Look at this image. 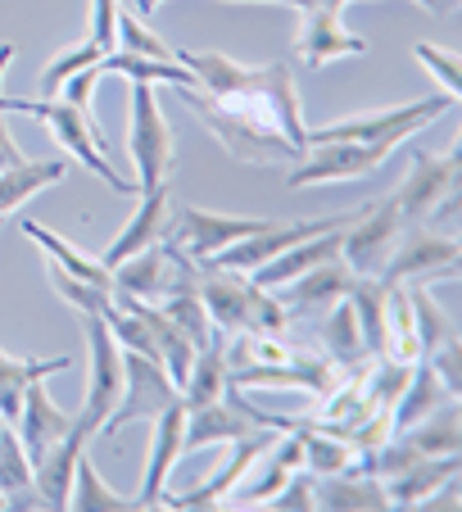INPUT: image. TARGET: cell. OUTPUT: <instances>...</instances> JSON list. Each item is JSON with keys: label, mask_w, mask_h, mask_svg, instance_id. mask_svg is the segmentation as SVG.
Returning a JSON list of instances; mask_svg holds the SVG:
<instances>
[{"label": "cell", "mask_w": 462, "mask_h": 512, "mask_svg": "<svg viewBox=\"0 0 462 512\" xmlns=\"http://www.w3.org/2000/svg\"><path fill=\"white\" fill-rule=\"evenodd\" d=\"M173 59L195 73V87H177L182 100L236 164L286 168L308 155L295 68L286 59L259 68L236 64L213 50H177Z\"/></svg>", "instance_id": "obj_1"}, {"label": "cell", "mask_w": 462, "mask_h": 512, "mask_svg": "<svg viewBox=\"0 0 462 512\" xmlns=\"http://www.w3.org/2000/svg\"><path fill=\"white\" fill-rule=\"evenodd\" d=\"M458 105L453 96H426L413 100V105H395L381 109V114H363V118H340V123L313 127L308 132V145H327V141H358V145H381L395 155L404 141H413L417 132H426L431 123H440L449 109Z\"/></svg>", "instance_id": "obj_2"}, {"label": "cell", "mask_w": 462, "mask_h": 512, "mask_svg": "<svg viewBox=\"0 0 462 512\" xmlns=\"http://www.w3.org/2000/svg\"><path fill=\"white\" fill-rule=\"evenodd\" d=\"M0 109H5V114H32V118H41V123L50 127V136H55V141L68 150V159H77V164L87 168L91 177H100L109 191L136 195V182H127V177L114 173V164H109L100 136L91 132V123L77 114L68 100H59V96H41V100H10V96H0Z\"/></svg>", "instance_id": "obj_3"}, {"label": "cell", "mask_w": 462, "mask_h": 512, "mask_svg": "<svg viewBox=\"0 0 462 512\" xmlns=\"http://www.w3.org/2000/svg\"><path fill=\"white\" fill-rule=\"evenodd\" d=\"M82 327H87V399L73 413V426L96 440L105 417L118 408V395H123V349L100 313H82Z\"/></svg>", "instance_id": "obj_4"}, {"label": "cell", "mask_w": 462, "mask_h": 512, "mask_svg": "<svg viewBox=\"0 0 462 512\" xmlns=\"http://www.w3.org/2000/svg\"><path fill=\"white\" fill-rule=\"evenodd\" d=\"M127 150L136 164V195L168 186L173 173V127L159 114L150 82H132V127H127Z\"/></svg>", "instance_id": "obj_5"}, {"label": "cell", "mask_w": 462, "mask_h": 512, "mask_svg": "<svg viewBox=\"0 0 462 512\" xmlns=\"http://www.w3.org/2000/svg\"><path fill=\"white\" fill-rule=\"evenodd\" d=\"M182 390L173 386V377L164 372L159 358H145L123 349V395H118V408L105 417L100 435H118L127 422H154L168 404H177Z\"/></svg>", "instance_id": "obj_6"}, {"label": "cell", "mask_w": 462, "mask_h": 512, "mask_svg": "<svg viewBox=\"0 0 462 512\" xmlns=\"http://www.w3.org/2000/svg\"><path fill=\"white\" fill-rule=\"evenodd\" d=\"M399 232H404V213H399L395 195L372 200L363 213H354L349 227L340 232V259H345V268L354 272V277H381Z\"/></svg>", "instance_id": "obj_7"}, {"label": "cell", "mask_w": 462, "mask_h": 512, "mask_svg": "<svg viewBox=\"0 0 462 512\" xmlns=\"http://www.w3.org/2000/svg\"><path fill=\"white\" fill-rule=\"evenodd\" d=\"M263 227H272V218H231V213H209V209L186 204V209H177V218L168 213L164 241L177 245L186 259L204 263V259H213L218 250H227V245L263 232Z\"/></svg>", "instance_id": "obj_8"}, {"label": "cell", "mask_w": 462, "mask_h": 512, "mask_svg": "<svg viewBox=\"0 0 462 512\" xmlns=\"http://www.w3.org/2000/svg\"><path fill=\"white\" fill-rule=\"evenodd\" d=\"M349 372L331 358L318 354H290L286 363H250V368H231V390H304L313 399H327Z\"/></svg>", "instance_id": "obj_9"}, {"label": "cell", "mask_w": 462, "mask_h": 512, "mask_svg": "<svg viewBox=\"0 0 462 512\" xmlns=\"http://www.w3.org/2000/svg\"><path fill=\"white\" fill-rule=\"evenodd\" d=\"M435 277H458V241L453 236H435V227L404 223L395 250L385 259L381 281L385 286H404V281H435Z\"/></svg>", "instance_id": "obj_10"}, {"label": "cell", "mask_w": 462, "mask_h": 512, "mask_svg": "<svg viewBox=\"0 0 462 512\" xmlns=\"http://www.w3.org/2000/svg\"><path fill=\"white\" fill-rule=\"evenodd\" d=\"M385 159H390V150H381V145H358V141L308 145V155L299 164H290L286 186L304 191V186H322V182H354V177H372Z\"/></svg>", "instance_id": "obj_11"}, {"label": "cell", "mask_w": 462, "mask_h": 512, "mask_svg": "<svg viewBox=\"0 0 462 512\" xmlns=\"http://www.w3.org/2000/svg\"><path fill=\"white\" fill-rule=\"evenodd\" d=\"M458 159H462L458 145H449L444 155L413 150V168H408L404 186L395 191V204H399V213H404V223H426L435 213V204L449 191H458Z\"/></svg>", "instance_id": "obj_12"}, {"label": "cell", "mask_w": 462, "mask_h": 512, "mask_svg": "<svg viewBox=\"0 0 462 512\" xmlns=\"http://www.w3.org/2000/svg\"><path fill=\"white\" fill-rule=\"evenodd\" d=\"M195 290L204 300L213 331L218 336H236L250 331V300H254V281L245 272L231 268H213V263H195Z\"/></svg>", "instance_id": "obj_13"}, {"label": "cell", "mask_w": 462, "mask_h": 512, "mask_svg": "<svg viewBox=\"0 0 462 512\" xmlns=\"http://www.w3.org/2000/svg\"><path fill=\"white\" fill-rule=\"evenodd\" d=\"M277 440V431H254V435H241V440H231V458L222 463V472L218 476H209V481H200L195 490H186V494H168L164 490V499L159 503H168V508H177V512H191V508H213V503H227V494L236 490V485L250 476V467H254V458L263 454V449Z\"/></svg>", "instance_id": "obj_14"}, {"label": "cell", "mask_w": 462, "mask_h": 512, "mask_svg": "<svg viewBox=\"0 0 462 512\" xmlns=\"http://www.w3.org/2000/svg\"><path fill=\"white\" fill-rule=\"evenodd\" d=\"M304 23H299V59L313 68L331 64V59L345 55H363L367 41L358 32L345 28V10H331V5H313V10H299Z\"/></svg>", "instance_id": "obj_15"}, {"label": "cell", "mask_w": 462, "mask_h": 512, "mask_svg": "<svg viewBox=\"0 0 462 512\" xmlns=\"http://www.w3.org/2000/svg\"><path fill=\"white\" fill-rule=\"evenodd\" d=\"M182 431H186V404H168L164 413L154 417V440H150V463H145V481L136 494V508H159L168 490V476H173L177 458H182Z\"/></svg>", "instance_id": "obj_16"}, {"label": "cell", "mask_w": 462, "mask_h": 512, "mask_svg": "<svg viewBox=\"0 0 462 512\" xmlns=\"http://www.w3.org/2000/svg\"><path fill=\"white\" fill-rule=\"evenodd\" d=\"M14 431H19V440H23V449H28L32 463H41V458H46L68 431H73V417H68L64 408L50 404L46 381H32V386L23 390V404H19V417H14Z\"/></svg>", "instance_id": "obj_17"}, {"label": "cell", "mask_w": 462, "mask_h": 512, "mask_svg": "<svg viewBox=\"0 0 462 512\" xmlns=\"http://www.w3.org/2000/svg\"><path fill=\"white\" fill-rule=\"evenodd\" d=\"M263 426H254L250 417L241 413L236 395H222L218 404H204V408H186V431H182V454H195V449H209V445H231L241 435H254Z\"/></svg>", "instance_id": "obj_18"}, {"label": "cell", "mask_w": 462, "mask_h": 512, "mask_svg": "<svg viewBox=\"0 0 462 512\" xmlns=\"http://www.w3.org/2000/svg\"><path fill=\"white\" fill-rule=\"evenodd\" d=\"M254 467H259V481H241L227 494L236 508H263V503L304 467V440H299V431L290 435V440H272V445L254 458Z\"/></svg>", "instance_id": "obj_19"}, {"label": "cell", "mask_w": 462, "mask_h": 512, "mask_svg": "<svg viewBox=\"0 0 462 512\" xmlns=\"http://www.w3.org/2000/svg\"><path fill=\"white\" fill-rule=\"evenodd\" d=\"M136 213L127 218V227L114 236V245L105 250V268H114V263H123V259H132L136 250H145V245H154V241H164V227H168V213H173V204H168V186H154V191H145V195H136Z\"/></svg>", "instance_id": "obj_20"}, {"label": "cell", "mask_w": 462, "mask_h": 512, "mask_svg": "<svg viewBox=\"0 0 462 512\" xmlns=\"http://www.w3.org/2000/svg\"><path fill=\"white\" fill-rule=\"evenodd\" d=\"M458 467H462L458 454H444V458H422V463H413L399 476H385L381 481L385 503H390V508H422V503H431L449 481H458Z\"/></svg>", "instance_id": "obj_21"}, {"label": "cell", "mask_w": 462, "mask_h": 512, "mask_svg": "<svg viewBox=\"0 0 462 512\" xmlns=\"http://www.w3.org/2000/svg\"><path fill=\"white\" fill-rule=\"evenodd\" d=\"M91 435L87 431H68L41 463H32V490H37L41 508H68V485H73V467L77 458L87 454Z\"/></svg>", "instance_id": "obj_22"}, {"label": "cell", "mask_w": 462, "mask_h": 512, "mask_svg": "<svg viewBox=\"0 0 462 512\" xmlns=\"http://www.w3.org/2000/svg\"><path fill=\"white\" fill-rule=\"evenodd\" d=\"M109 277H114L118 295H132V300H150L154 304L168 290V281H173V259H168L164 241H154V245H145V250H136L132 259L114 263Z\"/></svg>", "instance_id": "obj_23"}, {"label": "cell", "mask_w": 462, "mask_h": 512, "mask_svg": "<svg viewBox=\"0 0 462 512\" xmlns=\"http://www.w3.org/2000/svg\"><path fill=\"white\" fill-rule=\"evenodd\" d=\"M354 286V272L345 268V259H327L318 263V268H308L304 277L286 281V290H281L277 300L286 304V309H331L336 300H345V290Z\"/></svg>", "instance_id": "obj_24"}, {"label": "cell", "mask_w": 462, "mask_h": 512, "mask_svg": "<svg viewBox=\"0 0 462 512\" xmlns=\"http://www.w3.org/2000/svg\"><path fill=\"white\" fill-rule=\"evenodd\" d=\"M23 236H28L32 245H41V254H46V263H55L59 272H68V277L87 281V286L96 290H109L114 295V277H109V268L100 259H91V254H82L73 241H64V236H55L50 227L32 223V218H23Z\"/></svg>", "instance_id": "obj_25"}, {"label": "cell", "mask_w": 462, "mask_h": 512, "mask_svg": "<svg viewBox=\"0 0 462 512\" xmlns=\"http://www.w3.org/2000/svg\"><path fill=\"white\" fill-rule=\"evenodd\" d=\"M313 499L318 508L331 512H376L390 508L385 503V485L367 472H336V476H313Z\"/></svg>", "instance_id": "obj_26"}, {"label": "cell", "mask_w": 462, "mask_h": 512, "mask_svg": "<svg viewBox=\"0 0 462 512\" xmlns=\"http://www.w3.org/2000/svg\"><path fill=\"white\" fill-rule=\"evenodd\" d=\"M345 300L354 304L358 336H363L367 358L390 354V322H385V281L381 277H354V286L345 290Z\"/></svg>", "instance_id": "obj_27"}, {"label": "cell", "mask_w": 462, "mask_h": 512, "mask_svg": "<svg viewBox=\"0 0 462 512\" xmlns=\"http://www.w3.org/2000/svg\"><path fill=\"white\" fill-rule=\"evenodd\" d=\"M449 399H458V395H449V390H444V381L426 368V358H422V363H413V372H408V381H404V390H399L395 408H390V426H395V435L408 431V426H417L422 417H431L435 408H444Z\"/></svg>", "instance_id": "obj_28"}, {"label": "cell", "mask_w": 462, "mask_h": 512, "mask_svg": "<svg viewBox=\"0 0 462 512\" xmlns=\"http://www.w3.org/2000/svg\"><path fill=\"white\" fill-rule=\"evenodd\" d=\"M68 368H73V358H14L0 349V417L14 422L19 404H23V390H28L32 381H50Z\"/></svg>", "instance_id": "obj_29"}, {"label": "cell", "mask_w": 462, "mask_h": 512, "mask_svg": "<svg viewBox=\"0 0 462 512\" xmlns=\"http://www.w3.org/2000/svg\"><path fill=\"white\" fill-rule=\"evenodd\" d=\"M64 177H68L64 159H37V164H28V159H23L19 168H5V173H0V218H5V213H14L19 204H28L32 195L59 186Z\"/></svg>", "instance_id": "obj_30"}, {"label": "cell", "mask_w": 462, "mask_h": 512, "mask_svg": "<svg viewBox=\"0 0 462 512\" xmlns=\"http://www.w3.org/2000/svg\"><path fill=\"white\" fill-rule=\"evenodd\" d=\"M322 349H327V358L340 363L345 372H358L372 363L363 349V336H358V318H354V304L349 300H336L327 309V318H322Z\"/></svg>", "instance_id": "obj_31"}, {"label": "cell", "mask_w": 462, "mask_h": 512, "mask_svg": "<svg viewBox=\"0 0 462 512\" xmlns=\"http://www.w3.org/2000/svg\"><path fill=\"white\" fill-rule=\"evenodd\" d=\"M100 73H114V78H127V82H150V87H195V73L177 59H141V55H123V50H109L100 55Z\"/></svg>", "instance_id": "obj_32"}, {"label": "cell", "mask_w": 462, "mask_h": 512, "mask_svg": "<svg viewBox=\"0 0 462 512\" xmlns=\"http://www.w3.org/2000/svg\"><path fill=\"white\" fill-rule=\"evenodd\" d=\"M222 395H227V354H222V336L213 331L209 345L195 349L191 377H186V386H182V404L204 408V404H218Z\"/></svg>", "instance_id": "obj_33"}, {"label": "cell", "mask_w": 462, "mask_h": 512, "mask_svg": "<svg viewBox=\"0 0 462 512\" xmlns=\"http://www.w3.org/2000/svg\"><path fill=\"white\" fill-rule=\"evenodd\" d=\"M68 508L73 512H132L136 499H123L118 490H109L100 481V472L91 467V458L82 454L73 467V485H68Z\"/></svg>", "instance_id": "obj_34"}, {"label": "cell", "mask_w": 462, "mask_h": 512, "mask_svg": "<svg viewBox=\"0 0 462 512\" xmlns=\"http://www.w3.org/2000/svg\"><path fill=\"white\" fill-rule=\"evenodd\" d=\"M408 435L417 449H422L426 458H444V454H458L462 449V435H458V399H449L444 408H435L431 417H422L417 426H408Z\"/></svg>", "instance_id": "obj_35"}, {"label": "cell", "mask_w": 462, "mask_h": 512, "mask_svg": "<svg viewBox=\"0 0 462 512\" xmlns=\"http://www.w3.org/2000/svg\"><path fill=\"white\" fill-rule=\"evenodd\" d=\"M299 440H304V472L336 476V472H354L358 467V454L340 435H327V431H318V426H299Z\"/></svg>", "instance_id": "obj_36"}, {"label": "cell", "mask_w": 462, "mask_h": 512, "mask_svg": "<svg viewBox=\"0 0 462 512\" xmlns=\"http://www.w3.org/2000/svg\"><path fill=\"white\" fill-rule=\"evenodd\" d=\"M408 309H413V331H417V345H422V358L431 354V349H440L444 340L458 336V331H453V322L444 318V309L431 300L426 281H422V286L408 290Z\"/></svg>", "instance_id": "obj_37"}, {"label": "cell", "mask_w": 462, "mask_h": 512, "mask_svg": "<svg viewBox=\"0 0 462 512\" xmlns=\"http://www.w3.org/2000/svg\"><path fill=\"white\" fill-rule=\"evenodd\" d=\"M28 490H32V458L23 449L14 422H5V431H0V494H5V508H10L14 494Z\"/></svg>", "instance_id": "obj_38"}, {"label": "cell", "mask_w": 462, "mask_h": 512, "mask_svg": "<svg viewBox=\"0 0 462 512\" xmlns=\"http://www.w3.org/2000/svg\"><path fill=\"white\" fill-rule=\"evenodd\" d=\"M100 55H105V50H100L96 41H82V46H73V50H59V55L46 64V73H41V91H46V96H59V87H64L73 73L100 64Z\"/></svg>", "instance_id": "obj_39"}, {"label": "cell", "mask_w": 462, "mask_h": 512, "mask_svg": "<svg viewBox=\"0 0 462 512\" xmlns=\"http://www.w3.org/2000/svg\"><path fill=\"white\" fill-rule=\"evenodd\" d=\"M46 272H50V286H55V295L64 304H73L77 313H105L109 304H114V295H109V290H96V286H87V281L68 277V272H59L55 263H46Z\"/></svg>", "instance_id": "obj_40"}, {"label": "cell", "mask_w": 462, "mask_h": 512, "mask_svg": "<svg viewBox=\"0 0 462 512\" xmlns=\"http://www.w3.org/2000/svg\"><path fill=\"white\" fill-rule=\"evenodd\" d=\"M114 50H123V55H141V59H173V50H168L164 41L154 37V32L127 10H118V46Z\"/></svg>", "instance_id": "obj_41"}, {"label": "cell", "mask_w": 462, "mask_h": 512, "mask_svg": "<svg viewBox=\"0 0 462 512\" xmlns=\"http://www.w3.org/2000/svg\"><path fill=\"white\" fill-rule=\"evenodd\" d=\"M413 55H417V64H422L426 73H431V78L444 87V96L458 100V87H462V78H458V55H453V50L431 46V41H417Z\"/></svg>", "instance_id": "obj_42"}, {"label": "cell", "mask_w": 462, "mask_h": 512, "mask_svg": "<svg viewBox=\"0 0 462 512\" xmlns=\"http://www.w3.org/2000/svg\"><path fill=\"white\" fill-rule=\"evenodd\" d=\"M263 508H272V512H313L318 508V499H313V472L299 467V472L290 476V481L281 485L268 503H263Z\"/></svg>", "instance_id": "obj_43"}, {"label": "cell", "mask_w": 462, "mask_h": 512, "mask_svg": "<svg viewBox=\"0 0 462 512\" xmlns=\"http://www.w3.org/2000/svg\"><path fill=\"white\" fill-rule=\"evenodd\" d=\"M426 368L444 381V390H449V395H458V390H462V372H458L462 368V349H458V336L444 340L440 349H431V354H426Z\"/></svg>", "instance_id": "obj_44"}, {"label": "cell", "mask_w": 462, "mask_h": 512, "mask_svg": "<svg viewBox=\"0 0 462 512\" xmlns=\"http://www.w3.org/2000/svg\"><path fill=\"white\" fill-rule=\"evenodd\" d=\"M87 41H96L105 55L118 46V0H91V32H87Z\"/></svg>", "instance_id": "obj_45"}, {"label": "cell", "mask_w": 462, "mask_h": 512, "mask_svg": "<svg viewBox=\"0 0 462 512\" xmlns=\"http://www.w3.org/2000/svg\"><path fill=\"white\" fill-rule=\"evenodd\" d=\"M5 109H0V173L5 168H19L23 164V155H19V145H14V136H10V123H5Z\"/></svg>", "instance_id": "obj_46"}, {"label": "cell", "mask_w": 462, "mask_h": 512, "mask_svg": "<svg viewBox=\"0 0 462 512\" xmlns=\"http://www.w3.org/2000/svg\"><path fill=\"white\" fill-rule=\"evenodd\" d=\"M10 64H14V41H5V46H0V82H5Z\"/></svg>", "instance_id": "obj_47"}, {"label": "cell", "mask_w": 462, "mask_h": 512, "mask_svg": "<svg viewBox=\"0 0 462 512\" xmlns=\"http://www.w3.org/2000/svg\"><path fill=\"white\" fill-rule=\"evenodd\" d=\"M159 5H164V0H136V10H141V19H145V14H154Z\"/></svg>", "instance_id": "obj_48"}, {"label": "cell", "mask_w": 462, "mask_h": 512, "mask_svg": "<svg viewBox=\"0 0 462 512\" xmlns=\"http://www.w3.org/2000/svg\"><path fill=\"white\" fill-rule=\"evenodd\" d=\"M259 5H286V10H295V0H259Z\"/></svg>", "instance_id": "obj_49"}, {"label": "cell", "mask_w": 462, "mask_h": 512, "mask_svg": "<svg viewBox=\"0 0 462 512\" xmlns=\"http://www.w3.org/2000/svg\"><path fill=\"white\" fill-rule=\"evenodd\" d=\"M0 508H5V494H0Z\"/></svg>", "instance_id": "obj_50"}, {"label": "cell", "mask_w": 462, "mask_h": 512, "mask_svg": "<svg viewBox=\"0 0 462 512\" xmlns=\"http://www.w3.org/2000/svg\"><path fill=\"white\" fill-rule=\"evenodd\" d=\"M0 431H5V417H0Z\"/></svg>", "instance_id": "obj_51"}]
</instances>
